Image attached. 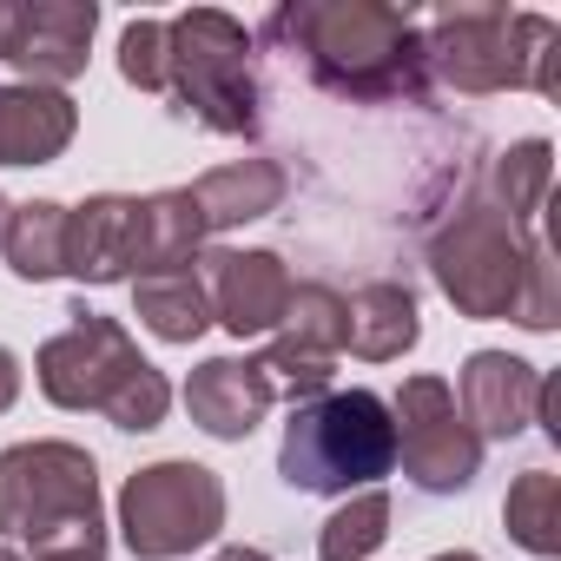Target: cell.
Listing matches in <instances>:
<instances>
[{
  "mask_svg": "<svg viewBox=\"0 0 561 561\" xmlns=\"http://www.w3.org/2000/svg\"><path fill=\"white\" fill-rule=\"evenodd\" d=\"M80 133V106L54 87H0V165H54Z\"/></svg>",
  "mask_w": 561,
  "mask_h": 561,
  "instance_id": "obj_15",
  "label": "cell"
},
{
  "mask_svg": "<svg viewBox=\"0 0 561 561\" xmlns=\"http://www.w3.org/2000/svg\"><path fill=\"white\" fill-rule=\"evenodd\" d=\"M198 277H205V298H211V324H225L231 337H271L285 305H291V271L277 251L211 244V251H198Z\"/></svg>",
  "mask_w": 561,
  "mask_h": 561,
  "instance_id": "obj_11",
  "label": "cell"
},
{
  "mask_svg": "<svg viewBox=\"0 0 561 561\" xmlns=\"http://www.w3.org/2000/svg\"><path fill=\"white\" fill-rule=\"evenodd\" d=\"M67 277L93 291L139 277V198L133 192H93L67 205Z\"/></svg>",
  "mask_w": 561,
  "mask_h": 561,
  "instance_id": "obj_12",
  "label": "cell"
},
{
  "mask_svg": "<svg viewBox=\"0 0 561 561\" xmlns=\"http://www.w3.org/2000/svg\"><path fill=\"white\" fill-rule=\"evenodd\" d=\"M133 318H139L159 344H198V337L211 331V298H205L198 264L133 277Z\"/></svg>",
  "mask_w": 561,
  "mask_h": 561,
  "instance_id": "obj_18",
  "label": "cell"
},
{
  "mask_svg": "<svg viewBox=\"0 0 561 561\" xmlns=\"http://www.w3.org/2000/svg\"><path fill=\"white\" fill-rule=\"evenodd\" d=\"M390 423L397 462L423 495H462L482 476V436L462 423L456 390L443 377H403V390L390 397Z\"/></svg>",
  "mask_w": 561,
  "mask_h": 561,
  "instance_id": "obj_9",
  "label": "cell"
},
{
  "mask_svg": "<svg viewBox=\"0 0 561 561\" xmlns=\"http://www.w3.org/2000/svg\"><path fill=\"white\" fill-rule=\"evenodd\" d=\"M383 541H390V495L383 489H357L318 528V561H370Z\"/></svg>",
  "mask_w": 561,
  "mask_h": 561,
  "instance_id": "obj_24",
  "label": "cell"
},
{
  "mask_svg": "<svg viewBox=\"0 0 561 561\" xmlns=\"http://www.w3.org/2000/svg\"><path fill=\"white\" fill-rule=\"evenodd\" d=\"M554 192V146L548 139H515L489 165V205H502L515 225H541V205Z\"/></svg>",
  "mask_w": 561,
  "mask_h": 561,
  "instance_id": "obj_23",
  "label": "cell"
},
{
  "mask_svg": "<svg viewBox=\"0 0 561 561\" xmlns=\"http://www.w3.org/2000/svg\"><path fill=\"white\" fill-rule=\"evenodd\" d=\"M14 403H21V357L0 344V416H8Z\"/></svg>",
  "mask_w": 561,
  "mask_h": 561,
  "instance_id": "obj_27",
  "label": "cell"
},
{
  "mask_svg": "<svg viewBox=\"0 0 561 561\" xmlns=\"http://www.w3.org/2000/svg\"><path fill=\"white\" fill-rule=\"evenodd\" d=\"M397 469V423L377 390H324L291 410L277 443V476L298 495H357L383 489Z\"/></svg>",
  "mask_w": 561,
  "mask_h": 561,
  "instance_id": "obj_5",
  "label": "cell"
},
{
  "mask_svg": "<svg viewBox=\"0 0 561 561\" xmlns=\"http://www.w3.org/2000/svg\"><path fill=\"white\" fill-rule=\"evenodd\" d=\"M423 27V67L430 87L489 100V93H561V27L548 14H515L502 0H456L436 8Z\"/></svg>",
  "mask_w": 561,
  "mask_h": 561,
  "instance_id": "obj_2",
  "label": "cell"
},
{
  "mask_svg": "<svg viewBox=\"0 0 561 561\" xmlns=\"http://www.w3.org/2000/svg\"><path fill=\"white\" fill-rule=\"evenodd\" d=\"M430 561H482L476 548H449V554H430Z\"/></svg>",
  "mask_w": 561,
  "mask_h": 561,
  "instance_id": "obj_31",
  "label": "cell"
},
{
  "mask_svg": "<svg viewBox=\"0 0 561 561\" xmlns=\"http://www.w3.org/2000/svg\"><path fill=\"white\" fill-rule=\"evenodd\" d=\"M8 34H14V0H0V54H8Z\"/></svg>",
  "mask_w": 561,
  "mask_h": 561,
  "instance_id": "obj_29",
  "label": "cell"
},
{
  "mask_svg": "<svg viewBox=\"0 0 561 561\" xmlns=\"http://www.w3.org/2000/svg\"><path fill=\"white\" fill-rule=\"evenodd\" d=\"M264 41L305 67L311 87L351 106H397V100H430V67H423V27L403 8L383 0H285L271 8Z\"/></svg>",
  "mask_w": 561,
  "mask_h": 561,
  "instance_id": "obj_1",
  "label": "cell"
},
{
  "mask_svg": "<svg viewBox=\"0 0 561 561\" xmlns=\"http://www.w3.org/2000/svg\"><path fill=\"white\" fill-rule=\"evenodd\" d=\"M541 225H515L502 205L489 198H462L423 244L436 291L456 305V318L495 324L515 318L522 285H528V251H535Z\"/></svg>",
  "mask_w": 561,
  "mask_h": 561,
  "instance_id": "obj_7",
  "label": "cell"
},
{
  "mask_svg": "<svg viewBox=\"0 0 561 561\" xmlns=\"http://www.w3.org/2000/svg\"><path fill=\"white\" fill-rule=\"evenodd\" d=\"M73 324L54 331L41 351H34V383L54 410H100L113 430L126 436H146L165 423L172 410V383L152 357H139L133 331L119 318H100L87 305L67 311Z\"/></svg>",
  "mask_w": 561,
  "mask_h": 561,
  "instance_id": "obj_3",
  "label": "cell"
},
{
  "mask_svg": "<svg viewBox=\"0 0 561 561\" xmlns=\"http://www.w3.org/2000/svg\"><path fill=\"white\" fill-rule=\"evenodd\" d=\"M515 324H522V331H554V324H561V264H554L548 231H541L535 251H528V285H522Z\"/></svg>",
  "mask_w": 561,
  "mask_h": 561,
  "instance_id": "obj_25",
  "label": "cell"
},
{
  "mask_svg": "<svg viewBox=\"0 0 561 561\" xmlns=\"http://www.w3.org/2000/svg\"><path fill=\"white\" fill-rule=\"evenodd\" d=\"M185 192H192V205L205 218V238H211V231H238L251 218H271L277 205H285L291 179H285V165H277V159H231V165L198 172Z\"/></svg>",
  "mask_w": 561,
  "mask_h": 561,
  "instance_id": "obj_16",
  "label": "cell"
},
{
  "mask_svg": "<svg viewBox=\"0 0 561 561\" xmlns=\"http://www.w3.org/2000/svg\"><path fill=\"white\" fill-rule=\"evenodd\" d=\"M271 383L257 370V357H205L185 377V416L211 436V443H244L264 416H271Z\"/></svg>",
  "mask_w": 561,
  "mask_h": 561,
  "instance_id": "obj_14",
  "label": "cell"
},
{
  "mask_svg": "<svg viewBox=\"0 0 561 561\" xmlns=\"http://www.w3.org/2000/svg\"><path fill=\"white\" fill-rule=\"evenodd\" d=\"M541 370L528 357H508V351H476L462 364V383H456V410L462 423L482 436V443H515L535 410H541Z\"/></svg>",
  "mask_w": 561,
  "mask_h": 561,
  "instance_id": "obj_13",
  "label": "cell"
},
{
  "mask_svg": "<svg viewBox=\"0 0 561 561\" xmlns=\"http://www.w3.org/2000/svg\"><path fill=\"white\" fill-rule=\"evenodd\" d=\"M0 257H8V271L21 277V285L67 277V205H60V198H27V205H14Z\"/></svg>",
  "mask_w": 561,
  "mask_h": 561,
  "instance_id": "obj_20",
  "label": "cell"
},
{
  "mask_svg": "<svg viewBox=\"0 0 561 561\" xmlns=\"http://www.w3.org/2000/svg\"><path fill=\"white\" fill-rule=\"evenodd\" d=\"M8 218H14V198L0 192V244H8Z\"/></svg>",
  "mask_w": 561,
  "mask_h": 561,
  "instance_id": "obj_30",
  "label": "cell"
},
{
  "mask_svg": "<svg viewBox=\"0 0 561 561\" xmlns=\"http://www.w3.org/2000/svg\"><path fill=\"white\" fill-rule=\"evenodd\" d=\"M218 528H225V476L192 456L146 462L119 489V541L133 561H179L192 548H211Z\"/></svg>",
  "mask_w": 561,
  "mask_h": 561,
  "instance_id": "obj_8",
  "label": "cell"
},
{
  "mask_svg": "<svg viewBox=\"0 0 561 561\" xmlns=\"http://www.w3.org/2000/svg\"><path fill=\"white\" fill-rule=\"evenodd\" d=\"M344 331H351V305H344V291L337 285H324V277H311V285H291V305H285V318H277V344H291V351H305V357H324V364H337L344 357Z\"/></svg>",
  "mask_w": 561,
  "mask_h": 561,
  "instance_id": "obj_21",
  "label": "cell"
},
{
  "mask_svg": "<svg viewBox=\"0 0 561 561\" xmlns=\"http://www.w3.org/2000/svg\"><path fill=\"white\" fill-rule=\"evenodd\" d=\"M198 251H205V218H198L192 192H185V185L146 192V198H139V277H146V271L198 264Z\"/></svg>",
  "mask_w": 561,
  "mask_h": 561,
  "instance_id": "obj_19",
  "label": "cell"
},
{
  "mask_svg": "<svg viewBox=\"0 0 561 561\" xmlns=\"http://www.w3.org/2000/svg\"><path fill=\"white\" fill-rule=\"evenodd\" d=\"M0 535L41 554H106L100 462L67 436L0 449Z\"/></svg>",
  "mask_w": 561,
  "mask_h": 561,
  "instance_id": "obj_4",
  "label": "cell"
},
{
  "mask_svg": "<svg viewBox=\"0 0 561 561\" xmlns=\"http://www.w3.org/2000/svg\"><path fill=\"white\" fill-rule=\"evenodd\" d=\"M502 528L535 561H554L561 554V476L554 469H522L502 495Z\"/></svg>",
  "mask_w": 561,
  "mask_h": 561,
  "instance_id": "obj_22",
  "label": "cell"
},
{
  "mask_svg": "<svg viewBox=\"0 0 561 561\" xmlns=\"http://www.w3.org/2000/svg\"><path fill=\"white\" fill-rule=\"evenodd\" d=\"M351 331H344V351L364 357V364H397L416 351L423 337V318H416V298L410 285H390V277H377V285L351 291Z\"/></svg>",
  "mask_w": 561,
  "mask_h": 561,
  "instance_id": "obj_17",
  "label": "cell"
},
{
  "mask_svg": "<svg viewBox=\"0 0 561 561\" xmlns=\"http://www.w3.org/2000/svg\"><path fill=\"white\" fill-rule=\"evenodd\" d=\"M0 561H27V554H21V548H14V541H0Z\"/></svg>",
  "mask_w": 561,
  "mask_h": 561,
  "instance_id": "obj_33",
  "label": "cell"
},
{
  "mask_svg": "<svg viewBox=\"0 0 561 561\" xmlns=\"http://www.w3.org/2000/svg\"><path fill=\"white\" fill-rule=\"evenodd\" d=\"M211 561H271V554H264V548H251V541H225Z\"/></svg>",
  "mask_w": 561,
  "mask_h": 561,
  "instance_id": "obj_28",
  "label": "cell"
},
{
  "mask_svg": "<svg viewBox=\"0 0 561 561\" xmlns=\"http://www.w3.org/2000/svg\"><path fill=\"white\" fill-rule=\"evenodd\" d=\"M41 561H106V554H41Z\"/></svg>",
  "mask_w": 561,
  "mask_h": 561,
  "instance_id": "obj_32",
  "label": "cell"
},
{
  "mask_svg": "<svg viewBox=\"0 0 561 561\" xmlns=\"http://www.w3.org/2000/svg\"><path fill=\"white\" fill-rule=\"evenodd\" d=\"M165 93L179 113H192L205 133L251 139L264 119L257 67H251V34L225 8H185L165 21Z\"/></svg>",
  "mask_w": 561,
  "mask_h": 561,
  "instance_id": "obj_6",
  "label": "cell"
},
{
  "mask_svg": "<svg viewBox=\"0 0 561 561\" xmlns=\"http://www.w3.org/2000/svg\"><path fill=\"white\" fill-rule=\"evenodd\" d=\"M119 73L139 93H165V21H126V34H119Z\"/></svg>",
  "mask_w": 561,
  "mask_h": 561,
  "instance_id": "obj_26",
  "label": "cell"
},
{
  "mask_svg": "<svg viewBox=\"0 0 561 561\" xmlns=\"http://www.w3.org/2000/svg\"><path fill=\"white\" fill-rule=\"evenodd\" d=\"M100 8L93 0H14V34H8V67H21L27 87L67 93L87 73Z\"/></svg>",
  "mask_w": 561,
  "mask_h": 561,
  "instance_id": "obj_10",
  "label": "cell"
}]
</instances>
